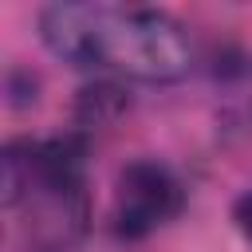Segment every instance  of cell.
<instances>
[{
    "label": "cell",
    "instance_id": "cell-3",
    "mask_svg": "<svg viewBox=\"0 0 252 252\" xmlns=\"http://www.w3.org/2000/svg\"><path fill=\"white\" fill-rule=\"evenodd\" d=\"M185 205V189L177 173L154 158H138L122 165L114 181V201H110V228L126 240L150 236L165 220H173Z\"/></svg>",
    "mask_w": 252,
    "mask_h": 252
},
{
    "label": "cell",
    "instance_id": "cell-2",
    "mask_svg": "<svg viewBox=\"0 0 252 252\" xmlns=\"http://www.w3.org/2000/svg\"><path fill=\"white\" fill-rule=\"evenodd\" d=\"M4 205L24 213L32 244L59 252L87 232L83 146L75 138L12 142L4 150Z\"/></svg>",
    "mask_w": 252,
    "mask_h": 252
},
{
    "label": "cell",
    "instance_id": "cell-4",
    "mask_svg": "<svg viewBox=\"0 0 252 252\" xmlns=\"http://www.w3.org/2000/svg\"><path fill=\"white\" fill-rule=\"evenodd\" d=\"M106 106H110V110H122V106H126L122 91H118V87H87L83 98H79V118H83V122H106V118H110Z\"/></svg>",
    "mask_w": 252,
    "mask_h": 252
},
{
    "label": "cell",
    "instance_id": "cell-1",
    "mask_svg": "<svg viewBox=\"0 0 252 252\" xmlns=\"http://www.w3.org/2000/svg\"><path fill=\"white\" fill-rule=\"evenodd\" d=\"M39 35L71 67H94L142 83H173L193 63L185 28L158 8L51 4L39 12Z\"/></svg>",
    "mask_w": 252,
    "mask_h": 252
},
{
    "label": "cell",
    "instance_id": "cell-5",
    "mask_svg": "<svg viewBox=\"0 0 252 252\" xmlns=\"http://www.w3.org/2000/svg\"><path fill=\"white\" fill-rule=\"evenodd\" d=\"M232 217H236V228L244 232V240L252 244V189H244L232 205Z\"/></svg>",
    "mask_w": 252,
    "mask_h": 252
}]
</instances>
